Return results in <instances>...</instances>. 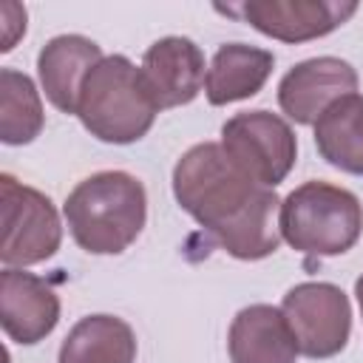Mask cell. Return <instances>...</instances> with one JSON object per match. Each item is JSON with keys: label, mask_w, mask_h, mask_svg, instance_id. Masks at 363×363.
Masks as SVG:
<instances>
[{"label": "cell", "mask_w": 363, "mask_h": 363, "mask_svg": "<svg viewBox=\"0 0 363 363\" xmlns=\"http://www.w3.org/2000/svg\"><path fill=\"white\" fill-rule=\"evenodd\" d=\"M173 196L210 233L213 244L238 261H261L281 244V199L272 187L250 179L224 153L221 142H199L179 156Z\"/></svg>", "instance_id": "1"}, {"label": "cell", "mask_w": 363, "mask_h": 363, "mask_svg": "<svg viewBox=\"0 0 363 363\" xmlns=\"http://www.w3.org/2000/svg\"><path fill=\"white\" fill-rule=\"evenodd\" d=\"M71 238L91 255L125 252L147 221L145 184L125 170H99L77 182L62 204Z\"/></svg>", "instance_id": "2"}, {"label": "cell", "mask_w": 363, "mask_h": 363, "mask_svg": "<svg viewBox=\"0 0 363 363\" xmlns=\"http://www.w3.org/2000/svg\"><path fill=\"white\" fill-rule=\"evenodd\" d=\"M159 105L125 54L102 57L82 82L77 116L82 128L108 145L139 142L156 122Z\"/></svg>", "instance_id": "3"}, {"label": "cell", "mask_w": 363, "mask_h": 363, "mask_svg": "<svg viewBox=\"0 0 363 363\" xmlns=\"http://www.w3.org/2000/svg\"><path fill=\"white\" fill-rule=\"evenodd\" d=\"M278 230L303 255H343L363 233V204L352 190L312 179L281 199Z\"/></svg>", "instance_id": "4"}, {"label": "cell", "mask_w": 363, "mask_h": 363, "mask_svg": "<svg viewBox=\"0 0 363 363\" xmlns=\"http://www.w3.org/2000/svg\"><path fill=\"white\" fill-rule=\"evenodd\" d=\"M0 261L11 269L43 264L62 244V221L54 201L11 173L0 176Z\"/></svg>", "instance_id": "5"}, {"label": "cell", "mask_w": 363, "mask_h": 363, "mask_svg": "<svg viewBox=\"0 0 363 363\" xmlns=\"http://www.w3.org/2000/svg\"><path fill=\"white\" fill-rule=\"evenodd\" d=\"M224 153L258 184L278 187L298 159L292 125L272 111H241L221 125Z\"/></svg>", "instance_id": "6"}, {"label": "cell", "mask_w": 363, "mask_h": 363, "mask_svg": "<svg viewBox=\"0 0 363 363\" xmlns=\"http://www.w3.org/2000/svg\"><path fill=\"white\" fill-rule=\"evenodd\" d=\"M281 312L298 340L301 354L329 360L340 354L352 335L349 295L329 281H303L286 289Z\"/></svg>", "instance_id": "7"}, {"label": "cell", "mask_w": 363, "mask_h": 363, "mask_svg": "<svg viewBox=\"0 0 363 363\" xmlns=\"http://www.w3.org/2000/svg\"><path fill=\"white\" fill-rule=\"evenodd\" d=\"M221 14L241 17L264 37L281 43H309L340 28L354 11V0H247L241 6H216Z\"/></svg>", "instance_id": "8"}, {"label": "cell", "mask_w": 363, "mask_h": 363, "mask_svg": "<svg viewBox=\"0 0 363 363\" xmlns=\"http://www.w3.org/2000/svg\"><path fill=\"white\" fill-rule=\"evenodd\" d=\"M357 91V71L340 57H312L292 65L278 82V105L295 125L315 119L340 96Z\"/></svg>", "instance_id": "9"}, {"label": "cell", "mask_w": 363, "mask_h": 363, "mask_svg": "<svg viewBox=\"0 0 363 363\" xmlns=\"http://www.w3.org/2000/svg\"><path fill=\"white\" fill-rule=\"evenodd\" d=\"M0 323L9 340L34 346L60 323V295L40 275L6 267L0 272Z\"/></svg>", "instance_id": "10"}, {"label": "cell", "mask_w": 363, "mask_h": 363, "mask_svg": "<svg viewBox=\"0 0 363 363\" xmlns=\"http://www.w3.org/2000/svg\"><path fill=\"white\" fill-rule=\"evenodd\" d=\"M142 77L159 105V111L187 105L199 96L207 77L204 51L190 37H162L147 45L142 57Z\"/></svg>", "instance_id": "11"}, {"label": "cell", "mask_w": 363, "mask_h": 363, "mask_svg": "<svg viewBox=\"0 0 363 363\" xmlns=\"http://www.w3.org/2000/svg\"><path fill=\"white\" fill-rule=\"evenodd\" d=\"M227 352L230 363H295L301 354L281 306L272 303H250L235 312Z\"/></svg>", "instance_id": "12"}, {"label": "cell", "mask_w": 363, "mask_h": 363, "mask_svg": "<svg viewBox=\"0 0 363 363\" xmlns=\"http://www.w3.org/2000/svg\"><path fill=\"white\" fill-rule=\"evenodd\" d=\"M102 60V48L82 34H57L37 54V77L45 99L62 111L77 113L79 91L91 68Z\"/></svg>", "instance_id": "13"}, {"label": "cell", "mask_w": 363, "mask_h": 363, "mask_svg": "<svg viewBox=\"0 0 363 363\" xmlns=\"http://www.w3.org/2000/svg\"><path fill=\"white\" fill-rule=\"evenodd\" d=\"M272 68H275L272 51L247 43H224L207 65L204 96L216 108L250 99L267 85Z\"/></svg>", "instance_id": "14"}, {"label": "cell", "mask_w": 363, "mask_h": 363, "mask_svg": "<svg viewBox=\"0 0 363 363\" xmlns=\"http://www.w3.org/2000/svg\"><path fill=\"white\" fill-rule=\"evenodd\" d=\"M136 335L116 315H85L65 335L57 363H136Z\"/></svg>", "instance_id": "15"}, {"label": "cell", "mask_w": 363, "mask_h": 363, "mask_svg": "<svg viewBox=\"0 0 363 363\" xmlns=\"http://www.w3.org/2000/svg\"><path fill=\"white\" fill-rule=\"evenodd\" d=\"M312 128L315 147L326 164L363 176V94L354 91L335 99Z\"/></svg>", "instance_id": "16"}, {"label": "cell", "mask_w": 363, "mask_h": 363, "mask_svg": "<svg viewBox=\"0 0 363 363\" xmlns=\"http://www.w3.org/2000/svg\"><path fill=\"white\" fill-rule=\"evenodd\" d=\"M45 111L34 79L17 68H0V139L28 145L43 133Z\"/></svg>", "instance_id": "17"}, {"label": "cell", "mask_w": 363, "mask_h": 363, "mask_svg": "<svg viewBox=\"0 0 363 363\" xmlns=\"http://www.w3.org/2000/svg\"><path fill=\"white\" fill-rule=\"evenodd\" d=\"M0 14H3V45H0V51H11L14 43L26 34V9L20 3H3Z\"/></svg>", "instance_id": "18"}, {"label": "cell", "mask_w": 363, "mask_h": 363, "mask_svg": "<svg viewBox=\"0 0 363 363\" xmlns=\"http://www.w3.org/2000/svg\"><path fill=\"white\" fill-rule=\"evenodd\" d=\"M354 295H357V303H360V315H363V275L354 281Z\"/></svg>", "instance_id": "19"}]
</instances>
